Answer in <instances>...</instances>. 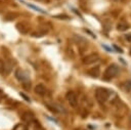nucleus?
I'll return each mask as SVG.
<instances>
[{"instance_id":"f257e3e1","label":"nucleus","mask_w":131,"mask_h":130,"mask_svg":"<svg viewBox=\"0 0 131 130\" xmlns=\"http://www.w3.org/2000/svg\"><path fill=\"white\" fill-rule=\"evenodd\" d=\"M111 94H112L111 90L103 88V87H99L95 91V97L98 100V102H100V103H105L107 100H110Z\"/></svg>"},{"instance_id":"f03ea898","label":"nucleus","mask_w":131,"mask_h":130,"mask_svg":"<svg viewBox=\"0 0 131 130\" xmlns=\"http://www.w3.org/2000/svg\"><path fill=\"white\" fill-rule=\"evenodd\" d=\"M118 74H119V67H118V64L112 63V64H110L105 69L103 78H104V80H111V79L117 77Z\"/></svg>"},{"instance_id":"7ed1b4c3","label":"nucleus","mask_w":131,"mask_h":130,"mask_svg":"<svg viewBox=\"0 0 131 130\" xmlns=\"http://www.w3.org/2000/svg\"><path fill=\"white\" fill-rule=\"evenodd\" d=\"M15 78L23 83V85H26V84H31L30 82V77H29V74L27 72H25L24 70L21 69H18L15 71Z\"/></svg>"},{"instance_id":"20e7f679","label":"nucleus","mask_w":131,"mask_h":130,"mask_svg":"<svg viewBox=\"0 0 131 130\" xmlns=\"http://www.w3.org/2000/svg\"><path fill=\"white\" fill-rule=\"evenodd\" d=\"M98 59H99V54L96 52H93V53H90V54L84 56L82 61L84 64H92V63H95Z\"/></svg>"},{"instance_id":"39448f33","label":"nucleus","mask_w":131,"mask_h":130,"mask_svg":"<svg viewBox=\"0 0 131 130\" xmlns=\"http://www.w3.org/2000/svg\"><path fill=\"white\" fill-rule=\"evenodd\" d=\"M66 98L69 102V104L72 107H77L78 105V98H77V94L74 91H68L66 94Z\"/></svg>"},{"instance_id":"423d86ee","label":"nucleus","mask_w":131,"mask_h":130,"mask_svg":"<svg viewBox=\"0 0 131 130\" xmlns=\"http://www.w3.org/2000/svg\"><path fill=\"white\" fill-rule=\"evenodd\" d=\"M34 91L40 96H44L46 94V92H47V90H46V88H45V86L43 84H37L35 86V88H34Z\"/></svg>"},{"instance_id":"0eeeda50","label":"nucleus","mask_w":131,"mask_h":130,"mask_svg":"<svg viewBox=\"0 0 131 130\" xmlns=\"http://www.w3.org/2000/svg\"><path fill=\"white\" fill-rule=\"evenodd\" d=\"M87 73H88L89 76H91V77H93V78H97V77L99 76V74H100V68H99L98 66L93 67V68H91Z\"/></svg>"},{"instance_id":"6e6552de","label":"nucleus","mask_w":131,"mask_h":130,"mask_svg":"<svg viewBox=\"0 0 131 130\" xmlns=\"http://www.w3.org/2000/svg\"><path fill=\"white\" fill-rule=\"evenodd\" d=\"M128 28H129V25L126 21H124V20L119 21L117 24V30L120 31V32H125L126 30H128Z\"/></svg>"},{"instance_id":"1a4fd4ad","label":"nucleus","mask_w":131,"mask_h":130,"mask_svg":"<svg viewBox=\"0 0 131 130\" xmlns=\"http://www.w3.org/2000/svg\"><path fill=\"white\" fill-rule=\"evenodd\" d=\"M74 40H75V42H76L77 44H79L80 46H82V45L86 46V45H87V40H86L85 38L81 37V36L75 35V36H74Z\"/></svg>"},{"instance_id":"9d476101","label":"nucleus","mask_w":131,"mask_h":130,"mask_svg":"<svg viewBox=\"0 0 131 130\" xmlns=\"http://www.w3.org/2000/svg\"><path fill=\"white\" fill-rule=\"evenodd\" d=\"M16 29L20 32V33H23V34H26L27 32H29V26L27 25V24H23V23H19L17 26H16Z\"/></svg>"},{"instance_id":"9b49d317","label":"nucleus","mask_w":131,"mask_h":130,"mask_svg":"<svg viewBox=\"0 0 131 130\" xmlns=\"http://www.w3.org/2000/svg\"><path fill=\"white\" fill-rule=\"evenodd\" d=\"M23 119H24L26 122L30 123V122H32V121L34 120V115H33L32 113H30V112H27V113H25V114H24Z\"/></svg>"},{"instance_id":"f8f14e48","label":"nucleus","mask_w":131,"mask_h":130,"mask_svg":"<svg viewBox=\"0 0 131 130\" xmlns=\"http://www.w3.org/2000/svg\"><path fill=\"white\" fill-rule=\"evenodd\" d=\"M26 5H28L29 7H31L32 9H34V10H36V11H38V12H40V13H46V11H44L43 9H41V8H39L38 6H35V5H33V4H30V3H25Z\"/></svg>"},{"instance_id":"ddd939ff","label":"nucleus","mask_w":131,"mask_h":130,"mask_svg":"<svg viewBox=\"0 0 131 130\" xmlns=\"http://www.w3.org/2000/svg\"><path fill=\"white\" fill-rule=\"evenodd\" d=\"M122 87H123L126 91H131V80H128V81L124 82L123 85H122Z\"/></svg>"},{"instance_id":"4468645a","label":"nucleus","mask_w":131,"mask_h":130,"mask_svg":"<svg viewBox=\"0 0 131 130\" xmlns=\"http://www.w3.org/2000/svg\"><path fill=\"white\" fill-rule=\"evenodd\" d=\"M13 130H28V128L24 124H18L13 128Z\"/></svg>"},{"instance_id":"2eb2a0df","label":"nucleus","mask_w":131,"mask_h":130,"mask_svg":"<svg viewBox=\"0 0 131 130\" xmlns=\"http://www.w3.org/2000/svg\"><path fill=\"white\" fill-rule=\"evenodd\" d=\"M125 38H126V40L128 42H131V34L130 33H126L125 34Z\"/></svg>"},{"instance_id":"dca6fc26","label":"nucleus","mask_w":131,"mask_h":130,"mask_svg":"<svg viewBox=\"0 0 131 130\" xmlns=\"http://www.w3.org/2000/svg\"><path fill=\"white\" fill-rule=\"evenodd\" d=\"M20 95H21V96H23V97H24V98H25L26 100H28V101H30V98H29V97H28L27 95H25L24 93H20Z\"/></svg>"},{"instance_id":"f3484780","label":"nucleus","mask_w":131,"mask_h":130,"mask_svg":"<svg viewBox=\"0 0 131 130\" xmlns=\"http://www.w3.org/2000/svg\"><path fill=\"white\" fill-rule=\"evenodd\" d=\"M2 96H3V93H2V91L0 90V101H1V99H2Z\"/></svg>"},{"instance_id":"a211bd4d","label":"nucleus","mask_w":131,"mask_h":130,"mask_svg":"<svg viewBox=\"0 0 131 130\" xmlns=\"http://www.w3.org/2000/svg\"><path fill=\"white\" fill-rule=\"evenodd\" d=\"M129 121H130V123H131V115H130V117H129Z\"/></svg>"}]
</instances>
